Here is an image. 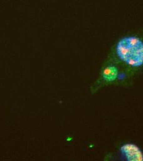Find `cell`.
<instances>
[{"mask_svg":"<svg viewBox=\"0 0 143 161\" xmlns=\"http://www.w3.org/2000/svg\"><path fill=\"white\" fill-rule=\"evenodd\" d=\"M118 68L112 64L107 65L102 71V79L107 82H112L119 78Z\"/></svg>","mask_w":143,"mask_h":161,"instance_id":"3957f363","label":"cell"},{"mask_svg":"<svg viewBox=\"0 0 143 161\" xmlns=\"http://www.w3.org/2000/svg\"><path fill=\"white\" fill-rule=\"evenodd\" d=\"M119 152L123 158L128 161H143V152L135 144L127 142L122 144Z\"/></svg>","mask_w":143,"mask_h":161,"instance_id":"7a4b0ae2","label":"cell"},{"mask_svg":"<svg viewBox=\"0 0 143 161\" xmlns=\"http://www.w3.org/2000/svg\"><path fill=\"white\" fill-rule=\"evenodd\" d=\"M115 53L123 64L133 68L143 66V40L136 36H127L117 42Z\"/></svg>","mask_w":143,"mask_h":161,"instance_id":"6da1fadb","label":"cell"}]
</instances>
